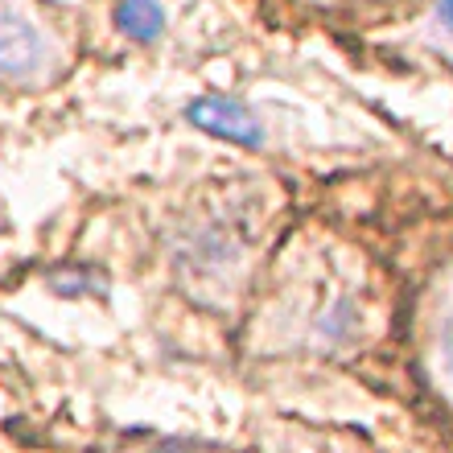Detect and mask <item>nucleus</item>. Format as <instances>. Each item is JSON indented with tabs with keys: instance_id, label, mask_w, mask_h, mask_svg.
<instances>
[{
	"instance_id": "1",
	"label": "nucleus",
	"mask_w": 453,
	"mask_h": 453,
	"mask_svg": "<svg viewBox=\"0 0 453 453\" xmlns=\"http://www.w3.org/2000/svg\"><path fill=\"white\" fill-rule=\"evenodd\" d=\"M260 243V203L256 194L219 190L186 211L169 235V260L181 285L203 297H223L248 273Z\"/></svg>"
},
{
	"instance_id": "2",
	"label": "nucleus",
	"mask_w": 453,
	"mask_h": 453,
	"mask_svg": "<svg viewBox=\"0 0 453 453\" xmlns=\"http://www.w3.org/2000/svg\"><path fill=\"white\" fill-rule=\"evenodd\" d=\"M58 62L62 46L50 25L17 0H0V83H50Z\"/></svg>"
},
{
	"instance_id": "3",
	"label": "nucleus",
	"mask_w": 453,
	"mask_h": 453,
	"mask_svg": "<svg viewBox=\"0 0 453 453\" xmlns=\"http://www.w3.org/2000/svg\"><path fill=\"white\" fill-rule=\"evenodd\" d=\"M186 116H190L194 128L211 132V136H219L226 144H239V149H260V141H264V128H260V119H256V111L235 96L194 99L190 108H186Z\"/></svg>"
},
{
	"instance_id": "4",
	"label": "nucleus",
	"mask_w": 453,
	"mask_h": 453,
	"mask_svg": "<svg viewBox=\"0 0 453 453\" xmlns=\"http://www.w3.org/2000/svg\"><path fill=\"white\" fill-rule=\"evenodd\" d=\"M116 25L128 42L149 46L165 34V9L161 0H116Z\"/></svg>"
},
{
	"instance_id": "5",
	"label": "nucleus",
	"mask_w": 453,
	"mask_h": 453,
	"mask_svg": "<svg viewBox=\"0 0 453 453\" xmlns=\"http://www.w3.org/2000/svg\"><path fill=\"white\" fill-rule=\"evenodd\" d=\"M441 367H445V380L453 383V297H449V310H445V322H441Z\"/></svg>"
},
{
	"instance_id": "6",
	"label": "nucleus",
	"mask_w": 453,
	"mask_h": 453,
	"mask_svg": "<svg viewBox=\"0 0 453 453\" xmlns=\"http://www.w3.org/2000/svg\"><path fill=\"white\" fill-rule=\"evenodd\" d=\"M132 453H198V449H186V445H149V449H132Z\"/></svg>"
},
{
	"instance_id": "7",
	"label": "nucleus",
	"mask_w": 453,
	"mask_h": 453,
	"mask_svg": "<svg viewBox=\"0 0 453 453\" xmlns=\"http://www.w3.org/2000/svg\"><path fill=\"white\" fill-rule=\"evenodd\" d=\"M441 21L449 25V34H453V0H441Z\"/></svg>"
},
{
	"instance_id": "8",
	"label": "nucleus",
	"mask_w": 453,
	"mask_h": 453,
	"mask_svg": "<svg viewBox=\"0 0 453 453\" xmlns=\"http://www.w3.org/2000/svg\"><path fill=\"white\" fill-rule=\"evenodd\" d=\"M268 453H293V449H288V445H285V449H268Z\"/></svg>"
}]
</instances>
